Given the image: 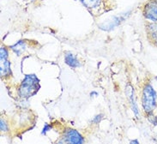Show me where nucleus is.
Masks as SVG:
<instances>
[{"mask_svg":"<svg viewBox=\"0 0 157 144\" xmlns=\"http://www.w3.org/2000/svg\"><path fill=\"white\" fill-rule=\"evenodd\" d=\"M39 88L40 84L38 77L34 74L26 75L23 81L19 86L18 94L20 95V97L28 99L35 94L39 90Z\"/></svg>","mask_w":157,"mask_h":144,"instance_id":"nucleus-1","label":"nucleus"},{"mask_svg":"<svg viewBox=\"0 0 157 144\" xmlns=\"http://www.w3.org/2000/svg\"><path fill=\"white\" fill-rule=\"evenodd\" d=\"M156 98L155 90L151 84H145L142 93V106L147 114L153 112L155 110L156 106Z\"/></svg>","mask_w":157,"mask_h":144,"instance_id":"nucleus-2","label":"nucleus"},{"mask_svg":"<svg viewBox=\"0 0 157 144\" xmlns=\"http://www.w3.org/2000/svg\"><path fill=\"white\" fill-rule=\"evenodd\" d=\"M57 144H84V138L76 130L67 129Z\"/></svg>","mask_w":157,"mask_h":144,"instance_id":"nucleus-3","label":"nucleus"},{"mask_svg":"<svg viewBox=\"0 0 157 144\" xmlns=\"http://www.w3.org/2000/svg\"><path fill=\"white\" fill-rule=\"evenodd\" d=\"M144 15L147 19L157 22V0H149L145 4Z\"/></svg>","mask_w":157,"mask_h":144,"instance_id":"nucleus-4","label":"nucleus"},{"mask_svg":"<svg viewBox=\"0 0 157 144\" xmlns=\"http://www.w3.org/2000/svg\"><path fill=\"white\" fill-rule=\"evenodd\" d=\"M125 93L128 96V98L130 99V101H131V106H132V109L133 111V113L136 116V118L138 117V107L136 106V100L134 99V90L132 89V86H128L126 89H125Z\"/></svg>","mask_w":157,"mask_h":144,"instance_id":"nucleus-5","label":"nucleus"},{"mask_svg":"<svg viewBox=\"0 0 157 144\" xmlns=\"http://www.w3.org/2000/svg\"><path fill=\"white\" fill-rule=\"evenodd\" d=\"M64 62L68 66L71 68H77L81 65L79 60L71 52H66L64 55Z\"/></svg>","mask_w":157,"mask_h":144,"instance_id":"nucleus-6","label":"nucleus"},{"mask_svg":"<svg viewBox=\"0 0 157 144\" xmlns=\"http://www.w3.org/2000/svg\"><path fill=\"white\" fill-rule=\"evenodd\" d=\"M147 35L149 37V40H154L156 39L157 37V22L156 21H153L150 22L147 25Z\"/></svg>","mask_w":157,"mask_h":144,"instance_id":"nucleus-7","label":"nucleus"},{"mask_svg":"<svg viewBox=\"0 0 157 144\" xmlns=\"http://www.w3.org/2000/svg\"><path fill=\"white\" fill-rule=\"evenodd\" d=\"M1 77H7L10 75L11 70H10V62L7 60H3L1 61Z\"/></svg>","mask_w":157,"mask_h":144,"instance_id":"nucleus-8","label":"nucleus"},{"mask_svg":"<svg viewBox=\"0 0 157 144\" xmlns=\"http://www.w3.org/2000/svg\"><path fill=\"white\" fill-rule=\"evenodd\" d=\"M26 44L23 40H19L18 42L14 44L13 46L10 47V48L12 49V51L17 54V55H20L21 53H22L24 50H25Z\"/></svg>","mask_w":157,"mask_h":144,"instance_id":"nucleus-9","label":"nucleus"},{"mask_svg":"<svg viewBox=\"0 0 157 144\" xmlns=\"http://www.w3.org/2000/svg\"><path fill=\"white\" fill-rule=\"evenodd\" d=\"M80 2L89 9H94L101 3V0H80Z\"/></svg>","mask_w":157,"mask_h":144,"instance_id":"nucleus-10","label":"nucleus"},{"mask_svg":"<svg viewBox=\"0 0 157 144\" xmlns=\"http://www.w3.org/2000/svg\"><path fill=\"white\" fill-rule=\"evenodd\" d=\"M0 59H1V61L3 60H7L9 59V51L8 49L4 46H2L1 47V49H0Z\"/></svg>","mask_w":157,"mask_h":144,"instance_id":"nucleus-11","label":"nucleus"},{"mask_svg":"<svg viewBox=\"0 0 157 144\" xmlns=\"http://www.w3.org/2000/svg\"><path fill=\"white\" fill-rule=\"evenodd\" d=\"M147 118H148V119H149V121L150 123H153L154 125H157V117L154 114L153 112L148 113Z\"/></svg>","mask_w":157,"mask_h":144,"instance_id":"nucleus-12","label":"nucleus"},{"mask_svg":"<svg viewBox=\"0 0 157 144\" xmlns=\"http://www.w3.org/2000/svg\"><path fill=\"white\" fill-rule=\"evenodd\" d=\"M0 126H1V131H2L5 132L8 131V126H7L5 121L3 119H1V120H0Z\"/></svg>","mask_w":157,"mask_h":144,"instance_id":"nucleus-13","label":"nucleus"},{"mask_svg":"<svg viewBox=\"0 0 157 144\" xmlns=\"http://www.w3.org/2000/svg\"><path fill=\"white\" fill-rule=\"evenodd\" d=\"M102 118H103V115L102 114H98L96 115L94 118L93 119V120H92V122L94 123H98L99 122H101V120L102 119Z\"/></svg>","mask_w":157,"mask_h":144,"instance_id":"nucleus-14","label":"nucleus"},{"mask_svg":"<svg viewBox=\"0 0 157 144\" xmlns=\"http://www.w3.org/2000/svg\"><path fill=\"white\" fill-rule=\"evenodd\" d=\"M51 128H52L51 125L46 124V125H45V127H44V129H43L42 132H41V133H42V135H46V133H47V132L48 131H49V130H50Z\"/></svg>","mask_w":157,"mask_h":144,"instance_id":"nucleus-15","label":"nucleus"},{"mask_svg":"<svg viewBox=\"0 0 157 144\" xmlns=\"http://www.w3.org/2000/svg\"><path fill=\"white\" fill-rule=\"evenodd\" d=\"M130 144H140L139 143V142L137 140H132L131 141V142H130Z\"/></svg>","mask_w":157,"mask_h":144,"instance_id":"nucleus-16","label":"nucleus"},{"mask_svg":"<svg viewBox=\"0 0 157 144\" xmlns=\"http://www.w3.org/2000/svg\"><path fill=\"white\" fill-rule=\"evenodd\" d=\"M154 43H155V45H157V37H156V39H155V40H154Z\"/></svg>","mask_w":157,"mask_h":144,"instance_id":"nucleus-17","label":"nucleus"},{"mask_svg":"<svg viewBox=\"0 0 157 144\" xmlns=\"http://www.w3.org/2000/svg\"><path fill=\"white\" fill-rule=\"evenodd\" d=\"M156 79H157V77H156Z\"/></svg>","mask_w":157,"mask_h":144,"instance_id":"nucleus-18","label":"nucleus"}]
</instances>
